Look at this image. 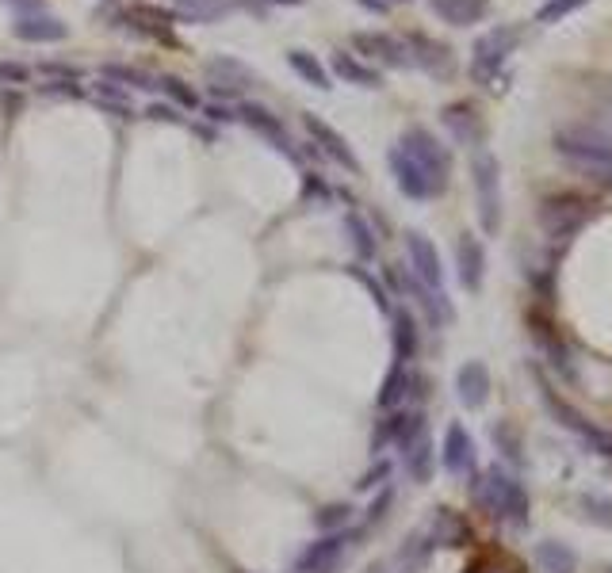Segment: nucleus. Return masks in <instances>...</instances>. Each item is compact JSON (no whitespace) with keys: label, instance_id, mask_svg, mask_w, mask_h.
I'll return each instance as SVG.
<instances>
[{"label":"nucleus","instance_id":"obj_1","mask_svg":"<svg viewBox=\"0 0 612 573\" xmlns=\"http://www.w3.org/2000/svg\"><path fill=\"white\" fill-rule=\"evenodd\" d=\"M555 153L582 176L612 184V134L601 127H563L555 134Z\"/></svg>","mask_w":612,"mask_h":573},{"label":"nucleus","instance_id":"obj_2","mask_svg":"<svg viewBox=\"0 0 612 573\" xmlns=\"http://www.w3.org/2000/svg\"><path fill=\"white\" fill-rule=\"evenodd\" d=\"M471 497L486 516L494 520H505L513 528H528V489L505 474L502 467H490L475 474V486H471Z\"/></svg>","mask_w":612,"mask_h":573},{"label":"nucleus","instance_id":"obj_3","mask_svg":"<svg viewBox=\"0 0 612 573\" xmlns=\"http://www.w3.org/2000/svg\"><path fill=\"white\" fill-rule=\"evenodd\" d=\"M471 180H475V211H479L482 234H498L502 230V161L490 149H475L471 153Z\"/></svg>","mask_w":612,"mask_h":573},{"label":"nucleus","instance_id":"obj_4","mask_svg":"<svg viewBox=\"0 0 612 573\" xmlns=\"http://www.w3.org/2000/svg\"><path fill=\"white\" fill-rule=\"evenodd\" d=\"M517 43H521V27H490L486 35H479V43L471 50V81L482 88L494 85Z\"/></svg>","mask_w":612,"mask_h":573},{"label":"nucleus","instance_id":"obj_5","mask_svg":"<svg viewBox=\"0 0 612 573\" xmlns=\"http://www.w3.org/2000/svg\"><path fill=\"white\" fill-rule=\"evenodd\" d=\"M593 211H597V207H593L590 199H582V195H574V191L547 195L544 203H540V230H544L547 237H555V241H570V237L590 222Z\"/></svg>","mask_w":612,"mask_h":573},{"label":"nucleus","instance_id":"obj_6","mask_svg":"<svg viewBox=\"0 0 612 573\" xmlns=\"http://www.w3.org/2000/svg\"><path fill=\"white\" fill-rule=\"evenodd\" d=\"M536 382H540V402H544V409L559 421V425L567 428V432H574L582 444H590L597 455H612V436L609 432H601V428L593 425L586 413H578L574 405L567 402V398H559L551 386H547V379L536 371Z\"/></svg>","mask_w":612,"mask_h":573},{"label":"nucleus","instance_id":"obj_7","mask_svg":"<svg viewBox=\"0 0 612 573\" xmlns=\"http://www.w3.org/2000/svg\"><path fill=\"white\" fill-rule=\"evenodd\" d=\"M394 146L402 149V153H410L417 165L425 169V176L437 184V191L444 195L448 191V180H452V157H448V149L440 146L437 138L429 134L425 127H410Z\"/></svg>","mask_w":612,"mask_h":573},{"label":"nucleus","instance_id":"obj_8","mask_svg":"<svg viewBox=\"0 0 612 573\" xmlns=\"http://www.w3.org/2000/svg\"><path fill=\"white\" fill-rule=\"evenodd\" d=\"M352 543V531H322L310 547H306L299 558H295V566H291V573H333L337 566H341V558H345V551H349Z\"/></svg>","mask_w":612,"mask_h":573},{"label":"nucleus","instance_id":"obj_9","mask_svg":"<svg viewBox=\"0 0 612 573\" xmlns=\"http://www.w3.org/2000/svg\"><path fill=\"white\" fill-rule=\"evenodd\" d=\"M440 467L448 470L452 478H471L475 467H479V447H475V436L467 432V425H452L444 428V440H440Z\"/></svg>","mask_w":612,"mask_h":573},{"label":"nucleus","instance_id":"obj_10","mask_svg":"<svg viewBox=\"0 0 612 573\" xmlns=\"http://www.w3.org/2000/svg\"><path fill=\"white\" fill-rule=\"evenodd\" d=\"M406 256H410V276H414L425 291L444 295V264H440L437 245H433L425 234L410 230V234H406Z\"/></svg>","mask_w":612,"mask_h":573},{"label":"nucleus","instance_id":"obj_11","mask_svg":"<svg viewBox=\"0 0 612 573\" xmlns=\"http://www.w3.org/2000/svg\"><path fill=\"white\" fill-rule=\"evenodd\" d=\"M387 165H391L394 184H398V191H402L406 199H414V203H429V199H437V195H440L437 184L425 176V169L417 165L410 153H402L398 146H391V153H387Z\"/></svg>","mask_w":612,"mask_h":573},{"label":"nucleus","instance_id":"obj_12","mask_svg":"<svg viewBox=\"0 0 612 573\" xmlns=\"http://www.w3.org/2000/svg\"><path fill=\"white\" fill-rule=\"evenodd\" d=\"M303 127H306V134L314 138V146L322 149L329 161H337L345 172H360V157L352 153L349 138H345L341 130L329 127L326 119H322V115H314V111H306V115H303Z\"/></svg>","mask_w":612,"mask_h":573},{"label":"nucleus","instance_id":"obj_13","mask_svg":"<svg viewBox=\"0 0 612 573\" xmlns=\"http://www.w3.org/2000/svg\"><path fill=\"white\" fill-rule=\"evenodd\" d=\"M352 46H356V54L387 65V69H410V65H414L410 62L406 43L394 39V35H383V31H356V35H352Z\"/></svg>","mask_w":612,"mask_h":573},{"label":"nucleus","instance_id":"obj_14","mask_svg":"<svg viewBox=\"0 0 612 573\" xmlns=\"http://www.w3.org/2000/svg\"><path fill=\"white\" fill-rule=\"evenodd\" d=\"M417 432H425V413L421 409H391L372 436V447L383 451V447H402L410 444Z\"/></svg>","mask_w":612,"mask_h":573},{"label":"nucleus","instance_id":"obj_15","mask_svg":"<svg viewBox=\"0 0 612 573\" xmlns=\"http://www.w3.org/2000/svg\"><path fill=\"white\" fill-rule=\"evenodd\" d=\"M421 386H425L421 375H414L406 363H394L391 371H387V379H383V386H379V398H375V402H379L383 413H391V409H402L410 398H417Z\"/></svg>","mask_w":612,"mask_h":573},{"label":"nucleus","instance_id":"obj_16","mask_svg":"<svg viewBox=\"0 0 612 573\" xmlns=\"http://www.w3.org/2000/svg\"><path fill=\"white\" fill-rule=\"evenodd\" d=\"M482 272H486V253H482V241L475 234H459L456 237V276L459 287L467 295H479Z\"/></svg>","mask_w":612,"mask_h":573},{"label":"nucleus","instance_id":"obj_17","mask_svg":"<svg viewBox=\"0 0 612 573\" xmlns=\"http://www.w3.org/2000/svg\"><path fill=\"white\" fill-rule=\"evenodd\" d=\"M406 50H410V62L417 69H425L429 77H448L452 73V50L429 35H410L406 39Z\"/></svg>","mask_w":612,"mask_h":573},{"label":"nucleus","instance_id":"obj_18","mask_svg":"<svg viewBox=\"0 0 612 573\" xmlns=\"http://www.w3.org/2000/svg\"><path fill=\"white\" fill-rule=\"evenodd\" d=\"M203 73L219 85V92H230V96H238V92L257 85V73H253L245 62H238V58H207V62H203Z\"/></svg>","mask_w":612,"mask_h":573},{"label":"nucleus","instance_id":"obj_19","mask_svg":"<svg viewBox=\"0 0 612 573\" xmlns=\"http://www.w3.org/2000/svg\"><path fill=\"white\" fill-rule=\"evenodd\" d=\"M456 398L463 409H482L490 398V371L479 360L459 363L456 371Z\"/></svg>","mask_w":612,"mask_h":573},{"label":"nucleus","instance_id":"obj_20","mask_svg":"<svg viewBox=\"0 0 612 573\" xmlns=\"http://www.w3.org/2000/svg\"><path fill=\"white\" fill-rule=\"evenodd\" d=\"M238 119L249 130H257L261 138H268V142L280 149V153L295 157V149H291V138H287V130L276 123V115H272L268 107H261V104H238Z\"/></svg>","mask_w":612,"mask_h":573},{"label":"nucleus","instance_id":"obj_21","mask_svg":"<svg viewBox=\"0 0 612 573\" xmlns=\"http://www.w3.org/2000/svg\"><path fill=\"white\" fill-rule=\"evenodd\" d=\"M391 348H394V363H410L417 360V348H421V337H417V321L406 306L391 310Z\"/></svg>","mask_w":612,"mask_h":573},{"label":"nucleus","instance_id":"obj_22","mask_svg":"<svg viewBox=\"0 0 612 573\" xmlns=\"http://www.w3.org/2000/svg\"><path fill=\"white\" fill-rule=\"evenodd\" d=\"M12 35L23 43H66L69 27L58 16H20Z\"/></svg>","mask_w":612,"mask_h":573},{"label":"nucleus","instance_id":"obj_23","mask_svg":"<svg viewBox=\"0 0 612 573\" xmlns=\"http://www.w3.org/2000/svg\"><path fill=\"white\" fill-rule=\"evenodd\" d=\"M440 119H444V127H448V134L456 138L459 146H479L482 119L475 115V107L471 104H448L440 111Z\"/></svg>","mask_w":612,"mask_h":573},{"label":"nucleus","instance_id":"obj_24","mask_svg":"<svg viewBox=\"0 0 612 573\" xmlns=\"http://www.w3.org/2000/svg\"><path fill=\"white\" fill-rule=\"evenodd\" d=\"M490 4H494V0H429L433 16L444 23H452V27H471V23H479L482 16L490 12Z\"/></svg>","mask_w":612,"mask_h":573},{"label":"nucleus","instance_id":"obj_25","mask_svg":"<svg viewBox=\"0 0 612 573\" xmlns=\"http://www.w3.org/2000/svg\"><path fill=\"white\" fill-rule=\"evenodd\" d=\"M402 451V463H406V474L414 478L417 486H425L429 478H433V444H429V436L425 432H417L410 444L398 447Z\"/></svg>","mask_w":612,"mask_h":573},{"label":"nucleus","instance_id":"obj_26","mask_svg":"<svg viewBox=\"0 0 612 573\" xmlns=\"http://www.w3.org/2000/svg\"><path fill=\"white\" fill-rule=\"evenodd\" d=\"M333 73H337L345 85H356V88H379V85H383L379 69H372V65L360 62V58H352V54H345V50H337V54H333Z\"/></svg>","mask_w":612,"mask_h":573},{"label":"nucleus","instance_id":"obj_27","mask_svg":"<svg viewBox=\"0 0 612 573\" xmlns=\"http://www.w3.org/2000/svg\"><path fill=\"white\" fill-rule=\"evenodd\" d=\"M536 566H540V573H574L578 558H574V551H570L567 543L547 539V543L536 547Z\"/></svg>","mask_w":612,"mask_h":573},{"label":"nucleus","instance_id":"obj_28","mask_svg":"<svg viewBox=\"0 0 612 573\" xmlns=\"http://www.w3.org/2000/svg\"><path fill=\"white\" fill-rule=\"evenodd\" d=\"M345 234H349V245H352V253H356V260H372L375 249H379V241H375L372 226H368L356 211L345 214Z\"/></svg>","mask_w":612,"mask_h":573},{"label":"nucleus","instance_id":"obj_29","mask_svg":"<svg viewBox=\"0 0 612 573\" xmlns=\"http://www.w3.org/2000/svg\"><path fill=\"white\" fill-rule=\"evenodd\" d=\"M287 65H291V69H295V73L303 77L306 85L322 88V92H326V88H329V73H326V65L318 62V58H314L310 50H287Z\"/></svg>","mask_w":612,"mask_h":573},{"label":"nucleus","instance_id":"obj_30","mask_svg":"<svg viewBox=\"0 0 612 573\" xmlns=\"http://www.w3.org/2000/svg\"><path fill=\"white\" fill-rule=\"evenodd\" d=\"M226 16V4L222 0H180V16L176 20L188 23H215Z\"/></svg>","mask_w":612,"mask_h":573},{"label":"nucleus","instance_id":"obj_31","mask_svg":"<svg viewBox=\"0 0 612 573\" xmlns=\"http://www.w3.org/2000/svg\"><path fill=\"white\" fill-rule=\"evenodd\" d=\"M352 520V505L349 501H337V505H326V509L314 512V524L318 531H345Z\"/></svg>","mask_w":612,"mask_h":573},{"label":"nucleus","instance_id":"obj_32","mask_svg":"<svg viewBox=\"0 0 612 573\" xmlns=\"http://www.w3.org/2000/svg\"><path fill=\"white\" fill-rule=\"evenodd\" d=\"M586 4H590V0H544V4H540V12H536V23H544V27H551V23H563L570 12L586 8Z\"/></svg>","mask_w":612,"mask_h":573},{"label":"nucleus","instance_id":"obj_33","mask_svg":"<svg viewBox=\"0 0 612 573\" xmlns=\"http://www.w3.org/2000/svg\"><path fill=\"white\" fill-rule=\"evenodd\" d=\"M100 73H104V81H111V85H127V88H153V85H150V77H146L142 69H131V65H104Z\"/></svg>","mask_w":612,"mask_h":573},{"label":"nucleus","instance_id":"obj_34","mask_svg":"<svg viewBox=\"0 0 612 573\" xmlns=\"http://www.w3.org/2000/svg\"><path fill=\"white\" fill-rule=\"evenodd\" d=\"M157 88L169 96V104H173V107H199V96L184 85L180 77H161V85H157Z\"/></svg>","mask_w":612,"mask_h":573},{"label":"nucleus","instance_id":"obj_35","mask_svg":"<svg viewBox=\"0 0 612 573\" xmlns=\"http://www.w3.org/2000/svg\"><path fill=\"white\" fill-rule=\"evenodd\" d=\"M391 463H387V459H379V463H375L372 470H368V474H364V478H360V482H356V493H372V489H379V486H387V482H391Z\"/></svg>","mask_w":612,"mask_h":573},{"label":"nucleus","instance_id":"obj_36","mask_svg":"<svg viewBox=\"0 0 612 573\" xmlns=\"http://www.w3.org/2000/svg\"><path fill=\"white\" fill-rule=\"evenodd\" d=\"M391 501H394V489L387 486V489H383V493H379V497H375V501H372V509H368V520H364V528H356V531H352V539H356V535H360V531L375 528V524H379V520H383V512L391 509Z\"/></svg>","mask_w":612,"mask_h":573},{"label":"nucleus","instance_id":"obj_37","mask_svg":"<svg viewBox=\"0 0 612 573\" xmlns=\"http://www.w3.org/2000/svg\"><path fill=\"white\" fill-rule=\"evenodd\" d=\"M352 276H356L360 283H364V287H368V295L375 298V306H379L383 314H391V298H387V291H383V287H379V283H375V279L368 276L364 268H352Z\"/></svg>","mask_w":612,"mask_h":573},{"label":"nucleus","instance_id":"obj_38","mask_svg":"<svg viewBox=\"0 0 612 573\" xmlns=\"http://www.w3.org/2000/svg\"><path fill=\"white\" fill-rule=\"evenodd\" d=\"M582 509H593L586 512L590 520H597V524H609L612 528V505L609 501H601V497H582Z\"/></svg>","mask_w":612,"mask_h":573},{"label":"nucleus","instance_id":"obj_39","mask_svg":"<svg viewBox=\"0 0 612 573\" xmlns=\"http://www.w3.org/2000/svg\"><path fill=\"white\" fill-rule=\"evenodd\" d=\"M31 77V69L23 62H0V81H8V85H23Z\"/></svg>","mask_w":612,"mask_h":573},{"label":"nucleus","instance_id":"obj_40","mask_svg":"<svg viewBox=\"0 0 612 573\" xmlns=\"http://www.w3.org/2000/svg\"><path fill=\"white\" fill-rule=\"evenodd\" d=\"M146 115L157 119V123H176V127H184V115H180V107H173V104H153Z\"/></svg>","mask_w":612,"mask_h":573},{"label":"nucleus","instance_id":"obj_41","mask_svg":"<svg viewBox=\"0 0 612 573\" xmlns=\"http://www.w3.org/2000/svg\"><path fill=\"white\" fill-rule=\"evenodd\" d=\"M100 96H104V100H115V107H119V111H127V92H123V88H115L111 81H100Z\"/></svg>","mask_w":612,"mask_h":573},{"label":"nucleus","instance_id":"obj_42","mask_svg":"<svg viewBox=\"0 0 612 573\" xmlns=\"http://www.w3.org/2000/svg\"><path fill=\"white\" fill-rule=\"evenodd\" d=\"M203 115H211L215 123H230V119H238V107H219V104H207V107H203Z\"/></svg>","mask_w":612,"mask_h":573},{"label":"nucleus","instance_id":"obj_43","mask_svg":"<svg viewBox=\"0 0 612 573\" xmlns=\"http://www.w3.org/2000/svg\"><path fill=\"white\" fill-rule=\"evenodd\" d=\"M356 4H360V8H368V12H375V16H383V12L391 8L387 0H356Z\"/></svg>","mask_w":612,"mask_h":573},{"label":"nucleus","instance_id":"obj_44","mask_svg":"<svg viewBox=\"0 0 612 573\" xmlns=\"http://www.w3.org/2000/svg\"><path fill=\"white\" fill-rule=\"evenodd\" d=\"M597 85H601V92L612 100V77H597Z\"/></svg>","mask_w":612,"mask_h":573},{"label":"nucleus","instance_id":"obj_45","mask_svg":"<svg viewBox=\"0 0 612 573\" xmlns=\"http://www.w3.org/2000/svg\"><path fill=\"white\" fill-rule=\"evenodd\" d=\"M280 4H299V0H280Z\"/></svg>","mask_w":612,"mask_h":573},{"label":"nucleus","instance_id":"obj_46","mask_svg":"<svg viewBox=\"0 0 612 573\" xmlns=\"http://www.w3.org/2000/svg\"><path fill=\"white\" fill-rule=\"evenodd\" d=\"M601 573H612V566H605V570H601Z\"/></svg>","mask_w":612,"mask_h":573},{"label":"nucleus","instance_id":"obj_47","mask_svg":"<svg viewBox=\"0 0 612 573\" xmlns=\"http://www.w3.org/2000/svg\"><path fill=\"white\" fill-rule=\"evenodd\" d=\"M387 4H394V0H387ZM398 4H406V0H398Z\"/></svg>","mask_w":612,"mask_h":573},{"label":"nucleus","instance_id":"obj_48","mask_svg":"<svg viewBox=\"0 0 612 573\" xmlns=\"http://www.w3.org/2000/svg\"><path fill=\"white\" fill-rule=\"evenodd\" d=\"M234 573H245V570H234Z\"/></svg>","mask_w":612,"mask_h":573}]
</instances>
